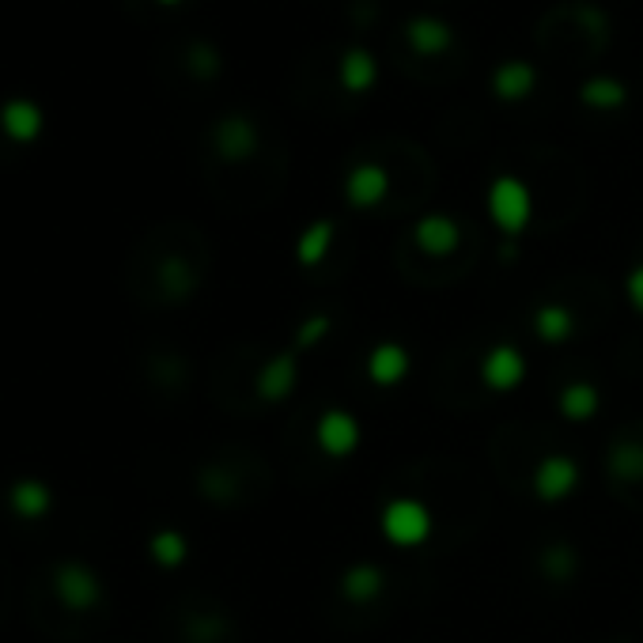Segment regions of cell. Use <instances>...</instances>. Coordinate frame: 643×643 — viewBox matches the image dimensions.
<instances>
[{
    "mask_svg": "<svg viewBox=\"0 0 643 643\" xmlns=\"http://www.w3.org/2000/svg\"><path fill=\"white\" fill-rule=\"evenodd\" d=\"M383 534L390 545L401 548H417L428 542L432 534V511L424 508L420 500H409V496H398L383 508Z\"/></svg>",
    "mask_w": 643,
    "mask_h": 643,
    "instance_id": "1",
    "label": "cell"
},
{
    "mask_svg": "<svg viewBox=\"0 0 643 643\" xmlns=\"http://www.w3.org/2000/svg\"><path fill=\"white\" fill-rule=\"evenodd\" d=\"M530 212H534V197H530L526 182L503 175L488 186V217L496 220V228L500 231L519 235V231L530 224Z\"/></svg>",
    "mask_w": 643,
    "mask_h": 643,
    "instance_id": "2",
    "label": "cell"
},
{
    "mask_svg": "<svg viewBox=\"0 0 643 643\" xmlns=\"http://www.w3.org/2000/svg\"><path fill=\"white\" fill-rule=\"evenodd\" d=\"M579 485V466L568 458V454H553V458H542V466L534 469V492L537 500L556 503L568 500Z\"/></svg>",
    "mask_w": 643,
    "mask_h": 643,
    "instance_id": "3",
    "label": "cell"
},
{
    "mask_svg": "<svg viewBox=\"0 0 643 643\" xmlns=\"http://www.w3.org/2000/svg\"><path fill=\"white\" fill-rule=\"evenodd\" d=\"M481 379H485L488 390H500V393L514 390V386L526 379V356H522L514 345L488 348L485 359H481Z\"/></svg>",
    "mask_w": 643,
    "mask_h": 643,
    "instance_id": "4",
    "label": "cell"
},
{
    "mask_svg": "<svg viewBox=\"0 0 643 643\" xmlns=\"http://www.w3.org/2000/svg\"><path fill=\"white\" fill-rule=\"evenodd\" d=\"M314 435H319V447L330 458H345V454H353L359 447V420L353 413H345V409H330V413H322Z\"/></svg>",
    "mask_w": 643,
    "mask_h": 643,
    "instance_id": "5",
    "label": "cell"
},
{
    "mask_svg": "<svg viewBox=\"0 0 643 643\" xmlns=\"http://www.w3.org/2000/svg\"><path fill=\"white\" fill-rule=\"evenodd\" d=\"M413 239H417V246L424 254H432V257H447L454 246H458V239H462V231L458 224H454L451 217H443V212H432V217H424L420 224L413 228Z\"/></svg>",
    "mask_w": 643,
    "mask_h": 643,
    "instance_id": "6",
    "label": "cell"
},
{
    "mask_svg": "<svg viewBox=\"0 0 643 643\" xmlns=\"http://www.w3.org/2000/svg\"><path fill=\"white\" fill-rule=\"evenodd\" d=\"M345 193L356 209H372V204H379L383 197L390 193V178H386V170L375 167V163H359L353 175H348Z\"/></svg>",
    "mask_w": 643,
    "mask_h": 643,
    "instance_id": "7",
    "label": "cell"
},
{
    "mask_svg": "<svg viewBox=\"0 0 643 643\" xmlns=\"http://www.w3.org/2000/svg\"><path fill=\"white\" fill-rule=\"evenodd\" d=\"M296 379H299L296 356L280 353L262 367V375H257V393H262L265 401H285L288 393L296 390Z\"/></svg>",
    "mask_w": 643,
    "mask_h": 643,
    "instance_id": "8",
    "label": "cell"
},
{
    "mask_svg": "<svg viewBox=\"0 0 643 643\" xmlns=\"http://www.w3.org/2000/svg\"><path fill=\"white\" fill-rule=\"evenodd\" d=\"M409 375V353L401 345H393V341H383V345L372 348V356H367V379L375 386H393L401 383Z\"/></svg>",
    "mask_w": 643,
    "mask_h": 643,
    "instance_id": "9",
    "label": "cell"
},
{
    "mask_svg": "<svg viewBox=\"0 0 643 643\" xmlns=\"http://www.w3.org/2000/svg\"><path fill=\"white\" fill-rule=\"evenodd\" d=\"M534 330H537V337L548 341V345H561V341H568L572 330H576V314L564 303H545V307H537V314H534Z\"/></svg>",
    "mask_w": 643,
    "mask_h": 643,
    "instance_id": "10",
    "label": "cell"
},
{
    "mask_svg": "<svg viewBox=\"0 0 643 643\" xmlns=\"http://www.w3.org/2000/svg\"><path fill=\"white\" fill-rule=\"evenodd\" d=\"M383 572L375 568V564H356V568L345 572V579H341V595L348 598V602H372V598H379L383 590Z\"/></svg>",
    "mask_w": 643,
    "mask_h": 643,
    "instance_id": "11",
    "label": "cell"
},
{
    "mask_svg": "<svg viewBox=\"0 0 643 643\" xmlns=\"http://www.w3.org/2000/svg\"><path fill=\"white\" fill-rule=\"evenodd\" d=\"M610 474L617 481H640L643 477V443L636 440H617L610 447V458H606Z\"/></svg>",
    "mask_w": 643,
    "mask_h": 643,
    "instance_id": "12",
    "label": "cell"
},
{
    "mask_svg": "<svg viewBox=\"0 0 643 643\" xmlns=\"http://www.w3.org/2000/svg\"><path fill=\"white\" fill-rule=\"evenodd\" d=\"M598 406H602V398H598V390L590 383H572L564 386L561 393V413L568 420H590L598 413Z\"/></svg>",
    "mask_w": 643,
    "mask_h": 643,
    "instance_id": "13",
    "label": "cell"
},
{
    "mask_svg": "<svg viewBox=\"0 0 643 643\" xmlns=\"http://www.w3.org/2000/svg\"><path fill=\"white\" fill-rule=\"evenodd\" d=\"M333 246V220H319V224H311L299 235V246H296V257L303 265H319L325 254H330Z\"/></svg>",
    "mask_w": 643,
    "mask_h": 643,
    "instance_id": "14",
    "label": "cell"
},
{
    "mask_svg": "<svg viewBox=\"0 0 643 643\" xmlns=\"http://www.w3.org/2000/svg\"><path fill=\"white\" fill-rule=\"evenodd\" d=\"M492 88H496V96H500V99H522L530 88H534V68L522 65V62L503 65L500 73H496Z\"/></svg>",
    "mask_w": 643,
    "mask_h": 643,
    "instance_id": "15",
    "label": "cell"
},
{
    "mask_svg": "<svg viewBox=\"0 0 643 643\" xmlns=\"http://www.w3.org/2000/svg\"><path fill=\"white\" fill-rule=\"evenodd\" d=\"M409 42H413L420 54H443L451 46V31L440 20H424L420 15V20L409 23Z\"/></svg>",
    "mask_w": 643,
    "mask_h": 643,
    "instance_id": "16",
    "label": "cell"
},
{
    "mask_svg": "<svg viewBox=\"0 0 643 643\" xmlns=\"http://www.w3.org/2000/svg\"><path fill=\"white\" fill-rule=\"evenodd\" d=\"M341 80L348 91H367L375 84V62L367 57V49H348L341 62Z\"/></svg>",
    "mask_w": 643,
    "mask_h": 643,
    "instance_id": "17",
    "label": "cell"
},
{
    "mask_svg": "<svg viewBox=\"0 0 643 643\" xmlns=\"http://www.w3.org/2000/svg\"><path fill=\"white\" fill-rule=\"evenodd\" d=\"M579 99L587 102V107H598V110H613L624 102V88L617 80H606V76H598V80H587L579 91Z\"/></svg>",
    "mask_w": 643,
    "mask_h": 643,
    "instance_id": "18",
    "label": "cell"
},
{
    "mask_svg": "<svg viewBox=\"0 0 643 643\" xmlns=\"http://www.w3.org/2000/svg\"><path fill=\"white\" fill-rule=\"evenodd\" d=\"M254 148V129L246 122H228L224 125V152L231 159L246 156V152Z\"/></svg>",
    "mask_w": 643,
    "mask_h": 643,
    "instance_id": "19",
    "label": "cell"
},
{
    "mask_svg": "<svg viewBox=\"0 0 643 643\" xmlns=\"http://www.w3.org/2000/svg\"><path fill=\"white\" fill-rule=\"evenodd\" d=\"M330 314H314V319H307L303 325H299V333H296V341L303 348H311V345H319V341L325 337V333H330Z\"/></svg>",
    "mask_w": 643,
    "mask_h": 643,
    "instance_id": "20",
    "label": "cell"
},
{
    "mask_svg": "<svg viewBox=\"0 0 643 643\" xmlns=\"http://www.w3.org/2000/svg\"><path fill=\"white\" fill-rule=\"evenodd\" d=\"M624 291H629V303L643 314V265H636V269L629 273V280H624Z\"/></svg>",
    "mask_w": 643,
    "mask_h": 643,
    "instance_id": "21",
    "label": "cell"
},
{
    "mask_svg": "<svg viewBox=\"0 0 643 643\" xmlns=\"http://www.w3.org/2000/svg\"><path fill=\"white\" fill-rule=\"evenodd\" d=\"M8 602H12V572L0 561V621L8 617Z\"/></svg>",
    "mask_w": 643,
    "mask_h": 643,
    "instance_id": "22",
    "label": "cell"
}]
</instances>
